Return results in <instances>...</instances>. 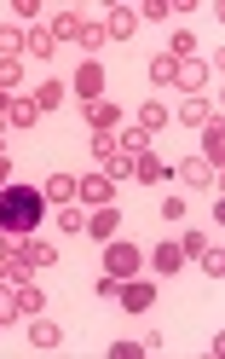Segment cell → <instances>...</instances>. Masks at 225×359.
Segmentation results:
<instances>
[{"mask_svg":"<svg viewBox=\"0 0 225 359\" xmlns=\"http://www.w3.org/2000/svg\"><path fill=\"white\" fill-rule=\"evenodd\" d=\"M58 99H64V87H58V81H47V87H35V110H52Z\"/></svg>","mask_w":225,"mask_h":359,"instance_id":"cell-24","label":"cell"},{"mask_svg":"<svg viewBox=\"0 0 225 359\" xmlns=\"http://www.w3.org/2000/svg\"><path fill=\"white\" fill-rule=\"evenodd\" d=\"M87 122H93V133H110V128H116V104L87 99Z\"/></svg>","mask_w":225,"mask_h":359,"instance_id":"cell-10","label":"cell"},{"mask_svg":"<svg viewBox=\"0 0 225 359\" xmlns=\"http://www.w3.org/2000/svg\"><path fill=\"white\" fill-rule=\"evenodd\" d=\"M116 302H122L127 313H145V307L156 302V290H150V284H122V290H116Z\"/></svg>","mask_w":225,"mask_h":359,"instance_id":"cell-8","label":"cell"},{"mask_svg":"<svg viewBox=\"0 0 225 359\" xmlns=\"http://www.w3.org/2000/svg\"><path fill=\"white\" fill-rule=\"evenodd\" d=\"M179 266H185V250H179V243H162V250H156V273H179Z\"/></svg>","mask_w":225,"mask_h":359,"instance_id":"cell-16","label":"cell"},{"mask_svg":"<svg viewBox=\"0 0 225 359\" xmlns=\"http://www.w3.org/2000/svg\"><path fill=\"white\" fill-rule=\"evenodd\" d=\"M41 116L35 110V99H12V93H0V122H12V128H29Z\"/></svg>","mask_w":225,"mask_h":359,"instance_id":"cell-6","label":"cell"},{"mask_svg":"<svg viewBox=\"0 0 225 359\" xmlns=\"http://www.w3.org/2000/svg\"><path fill=\"white\" fill-rule=\"evenodd\" d=\"M139 250H133V243H110V255H104V266H110V273H116V278H127V273H139Z\"/></svg>","mask_w":225,"mask_h":359,"instance_id":"cell-7","label":"cell"},{"mask_svg":"<svg viewBox=\"0 0 225 359\" xmlns=\"http://www.w3.org/2000/svg\"><path fill=\"white\" fill-rule=\"evenodd\" d=\"M17 53H24V35H17V29H6V24H0V58H17Z\"/></svg>","mask_w":225,"mask_h":359,"instance_id":"cell-23","label":"cell"},{"mask_svg":"<svg viewBox=\"0 0 225 359\" xmlns=\"http://www.w3.org/2000/svg\"><path fill=\"white\" fill-rule=\"evenodd\" d=\"M133 174H139V180H145V186H150V180H162L168 168H162V163H156V156H150V151H139V163H133Z\"/></svg>","mask_w":225,"mask_h":359,"instance_id":"cell-19","label":"cell"},{"mask_svg":"<svg viewBox=\"0 0 225 359\" xmlns=\"http://www.w3.org/2000/svg\"><path fill=\"white\" fill-rule=\"evenodd\" d=\"M179 180H191V186L208 191L214 186V163H208V156H202V163H179Z\"/></svg>","mask_w":225,"mask_h":359,"instance_id":"cell-13","label":"cell"},{"mask_svg":"<svg viewBox=\"0 0 225 359\" xmlns=\"http://www.w3.org/2000/svg\"><path fill=\"white\" fill-rule=\"evenodd\" d=\"M52 47H58L52 29H29V35H24V53H35V58H52Z\"/></svg>","mask_w":225,"mask_h":359,"instance_id":"cell-15","label":"cell"},{"mask_svg":"<svg viewBox=\"0 0 225 359\" xmlns=\"http://www.w3.org/2000/svg\"><path fill=\"white\" fill-rule=\"evenodd\" d=\"M99 87H104V70H99V64H81V76H75V93H81V99H99Z\"/></svg>","mask_w":225,"mask_h":359,"instance_id":"cell-14","label":"cell"},{"mask_svg":"<svg viewBox=\"0 0 225 359\" xmlns=\"http://www.w3.org/2000/svg\"><path fill=\"white\" fill-rule=\"evenodd\" d=\"M99 163L104 174H133V163H139V151H145V133H99Z\"/></svg>","mask_w":225,"mask_h":359,"instance_id":"cell-2","label":"cell"},{"mask_svg":"<svg viewBox=\"0 0 225 359\" xmlns=\"http://www.w3.org/2000/svg\"><path fill=\"white\" fill-rule=\"evenodd\" d=\"M150 76L156 81H179V87H208V64L191 58V53H162L150 64Z\"/></svg>","mask_w":225,"mask_h":359,"instance_id":"cell-3","label":"cell"},{"mask_svg":"<svg viewBox=\"0 0 225 359\" xmlns=\"http://www.w3.org/2000/svg\"><path fill=\"white\" fill-rule=\"evenodd\" d=\"M29 313H41V290H35L29 278L0 290V319H29Z\"/></svg>","mask_w":225,"mask_h":359,"instance_id":"cell-4","label":"cell"},{"mask_svg":"<svg viewBox=\"0 0 225 359\" xmlns=\"http://www.w3.org/2000/svg\"><path fill=\"white\" fill-rule=\"evenodd\" d=\"M162 122H168V110H162V104H145V110H139V133H156Z\"/></svg>","mask_w":225,"mask_h":359,"instance_id":"cell-21","label":"cell"},{"mask_svg":"<svg viewBox=\"0 0 225 359\" xmlns=\"http://www.w3.org/2000/svg\"><path fill=\"white\" fill-rule=\"evenodd\" d=\"M58 226H70V232H87V215L75 203H58Z\"/></svg>","mask_w":225,"mask_h":359,"instance_id":"cell-22","label":"cell"},{"mask_svg":"<svg viewBox=\"0 0 225 359\" xmlns=\"http://www.w3.org/2000/svg\"><path fill=\"white\" fill-rule=\"evenodd\" d=\"M41 209H47V197H41L35 186H6L0 191V226L6 232H35Z\"/></svg>","mask_w":225,"mask_h":359,"instance_id":"cell-1","label":"cell"},{"mask_svg":"<svg viewBox=\"0 0 225 359\" xmlns=\"http://www.w3.org/2000/svg\"><path fill=\"white\" fill-rule=\"evenodd\" d=\"M75 197H87V203H93V209H104V203H116V180H110V174L99 168V174L75 180Z\"/></svg>","mask_w":225,"mask_h":359,"instance_id":"cell-5","label":"cell"},{"mask_svg":"<svg viewBox=\"0 0 225 359\" xmlns=\"http://www.w3.org/2000/svg\"><path fill=\"white\" fill-rule=\"evenodd\" d=\"M87 232H93L99 243H110V238H116V203H104L93 220H87Z\"/></svg>","mask_w":225,"mask_h":359,"instance_id":"cell-11","label":"cell"},{"mask_svg":"<svg viewBox=\"0 0 225 359\" xmlns=\"http://www.w3.org/2000/svg\"><path fill=\"white\" fill-rule=\"evenodd\" d=\"M6 168H12V163H6V140H0V180H6Z\"/></svg>","mask_w":225,"mask_h":359,"instance_id":"cell-26","label":"cell"},{"mask_svg":"<svg viewBox=\"0 0 225 359\" xmlns=\"http://www.w3.org/2000/svg\"><path fill=\"white\" fill-rule=\"evenodd\" d=\"M179 122H185V128H214L219 116H214V104H202V99H185V110H179Z\"/></svg>","mask_w":225,"mask_h":359,"instance_id":"cell-9","label":"cell"},{"mask_svg":"<svg viewBox=\"0 0 225 359\" xmlns=\"http://www.w3.org/2000/svg\"><path fill=\"white\" fill-rule=\"evenodd\" d=\"M24 255H29V266L41 273V266H52V243H41V238H24Z\"/></svg>","mask_w":225,"mask_h":359,"instance_id":"cell-17","label":"cell"},{"mask_svg":"<svg viewBox=\"0 0 225 359\" xmlns=\"http://www.w3.org/2000/svg\"><path fill=\"white\" fill-rule=\"evenodd\" d=\"M41 197H52V209H58V203H75V180H70V174H52Z\"/></svg>","mask_w":225,"mask_h":359,"instance_id":"cell-12","label":"cell"},{"mask_svg":"<svg viewBox=\"0 0 225 359\" xmlns=\"http://www.w3.org/2000/svg\"><path fill=\"white\" fill-rule=\"evenodd\" d=\"M17 87V58H0V93H12Z\"/></svg>","mask_w":225,"mask_h":359,"instance_id":"cell-25","label":"cell"},{"mask_svg":"<svg viewBox=\"0 0 225 359\" xmlns=\"http://www.w3.org/2000/svg\"><path fill=\"white\" fill-rule=\"evenodd\" d=\"M133 24H139V12H110L104 35H133Z\"/></svg>","mask_w":225,"mask_h":359,"instance_id":"cell-20","label":"cell"},{"mask_svg":"<svg viewBox=\"0 0 225 359\" xmlns=\"http://www.w3.org/2000/svg\"><path fill=\"white\" fill-rule=\"evenodd\" d=\"M6 284H12V278H6V266H0V290H6Z\"/></svg>","mask_w":225,"mask_h":359,"instance_id":"cell-27","label":"cell"},{"mask_svg":"<svg viewBox=\"0 0 225 359\" xmlns=\"http://www.w3.org/2000/svg\"><path fill=\"white\" fill-rule=\"evenodd\" d=\"M29 342H35V348H58V325H52V319H35V325H29Z\"/></svg>","mask_w":225,"mask_h":359,"instance_id":"cell-18","label":"cell"}]
</instances>
